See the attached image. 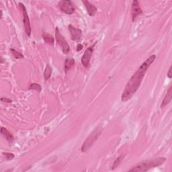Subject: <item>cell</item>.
<instances>
[{"instance_id": "obj_14", "label": "cell", "mask_w": 172, "mask_h": 172, "mask_svg": "<svg viewBox=\"0 0 172 172\" xmlns=\"http://www.w3.org/2000/svg\"><path fill=\"white\" fill-rule=\"evenodd\" d=\"M43 39L44 40V41L47 43L51 44V45L54 44L55 39L51 35L47 34V32H43Z\"/></svg>"}, {"instance_id": "obj_8", "label": "cell", "mask_w": 172, "mask_h": 172, "mask_svg": "<svg viewBox=\"0 0 172 172\" xmlns=\"http://www.w3.org/2000/svg\"><path fill=\"white\" fill-rule=\"evenodd\" d=\"M68 28L71 35V39L74 41H79L82 37V31L72 25H69Z\"/></svg>"}, {"instance_id": "obj_10", "label": "cell", "mask_w": 172, "mask_h": 172, "mask_svg": "<svg viewBox=\"0 0 172 172\" xmlns=\"http://www.w3.org/2000/svg\"><path fill=\"white\" fill-rule=\"evenodd\" d=\"M82 2L84 4L86 10H87L88 14L90 16H92V17L95 16L97 10V7L95 6H93V4H92L89 2L87 1V0H86V1H83Z\"/></svg>"}, {"instance_id": "obj_17", "label": "cell", "mask_w": 172, "mask_h": 172, "mask_svg": "<svg viewBox=\"0 0 172 172\" xmlns=\"http://www.w3.org/2000/svg\"><path fill=\"white\" fill-rule=\"evenodd\" d=\"M10 51L12 53V55L14 57V58L17 59H23L24 58V55L22 54L21 52H18V51L15 50L14 48H11Z\"/></svg>"}, {"instance_id": "obj_1", "label": "cell", "mask_w": 172, "mask_h": 172, "mask_svg": "<svg viewBox=\"0 0 172 172\" xmlns=\"http://www.w3.org/2000/svg\"><path fill=\"white\" fill-rule=\"evenodd\" d=\"M155 59H156V55H155L150 56L148 59L142 63L137 71L130 77L128 83L126 85L123 93L122 94V102H125L129 101L134 96V94L137 92L138 89L140 87L142 83L143 79L144 78L147 69L151 66V65L154 62Z\"/></svg>"}, {"instance_id": "obj_20", "label": "cell", "mask_w": 172, "mask_h": 172, "mask_svg": "<svg viewBox=\"0 0 172 172\" xmlns=\"http://www.w3.org/2000/svg\"><path fill=\"white\" fill-rule=\"evenodd\" d=\"M1 101L2 102H6V103H11L12 102L11 100L9 99V98H7V97H2Z\"/></svg>"}, {"instance_id": "obj_22", "label": "cell", "mask_w": 172, "mask_h": 172, "mask_svg": "<svg viewBox=\"0 0 172 172\" xmlns=\"http://www.w3.org/2000/svg\"><path fill=\"white\" fill-rule=\"evenodd\" d=\"M83 48V45L81 44H78L77 46V51H80L81 49Z\"/></svg>"}, {"instance_id": "obj_15", "label": "cell", "mask_w": 172, "mask_h": 172, "mask_svg": "<svg viewBox=\"0 0 172 172\" xmlns=\"http://www.w3.org/2000/svg\"><path fill=\"white\" fill-rule=\"evenodd\" d=\"M52 67H51V65L49 64H47L44 72V77L45 80H48L49 78H50L52 74Z\"/></svg>"}, {"instance_id": "obj_16", "label": "cell", "mask_w": 172, "mask_h": 172, "mask_svg": "<svg viewBox=\"0 0 172 172\" xmlns=\"http://www.w3.org/2000/svg\"><path fill=\"white\" fill-rule=\"evenodd\" d=\"M124 158V155H120V157H118L115 161L114 162L113 165H112V170H115L116 168H117V167H118V165H119L120 164V163L122 161V159H123Z\"/></svg>"}, {"instance_id": "obj_9", "label": "cell", "mask_w": 172, "mask_h": 172, "mask_svg": "<svg viewBox=\"0 0 172 172\" xmlns=\"http://www.w3.org/2000/svg\"><path fill=\"white\" fill-rule=\"evenodd\" d=\"M142 10L139 6V3L137 0H134L132 3V8H131V15H132L133 22H134L137 17L142 14Z\"/></svg>"}, {"instance_id": "obj_2", "label": "cell", "mask_w": 172, "mask_h": 172, "mask_svg": "<svg viewBox=\"0 0 172 172\" xmlns=\"http://www.w3.org/2000/svg\"><path fill=\"white\" fill-rule=\"evenodd\" d=\"M166 161V158L161 157H158L154 159H150V160L143 161L138 163L135 166H134L132 169H130L129 171L133 172H145L149 171L151 169L157 167L160 165H162Z\"/></svg>"}, {"instance_id": "obj_3", "label": "cell", "mask_w": 172, "mask_h": 172, "mask_svg": "<svg viewBox=\"0 0 172 172\" xmlns=\"http://www.w3.org/2000/svg\"><path fill=\"white\" fill-rule=\"evenodd\" d=\"M100 134L101 129H100L99 128L96 129L92 133H90L88 138L85 139L82 147H81V151H82V152H86V151H88L90 147L93 145L94 142H95L97 139V138L100 137Z\"/></svg>"}, {"instance_id": "obj_13", "label": "cell", "mask_w": 172, "mask_h": 172, "mask_svg": "<svg viewBox=\"0 0 172 172\" xmlns=\"http://www.w3.org/2000/svg\"><path fill=\"white\" fill-rule=\"evenodd\" d=\"M75 64V59L73 58H67L65 63V71L67 73L73 67Z\"/></svg>"}, {"instance_id": "obj_6", "label": "cell", "mask_w": 172, "mask_h": 172, "mask_svg": "<svg viewBox=\"0 0 172 172\" xmlns=\"http://www.w3.org/2000/svg\"><path fill=\"white\" fill-rule=\"evenodd\" d=\"M20 7H21L22 11V15H23V23H24V30H25V32L27 36H30L31 34V26H30V19L28 17V12L26 10V8L25 6L24 5L23 3H19Z\"/></svg>"}, {"instance_id": "obj_18", "label": "cell", "mask_w": 172, "mask_h": 172, "mask_svg": "<svg viewBox=\"0 0 172 172\" xmlns=\"http://www.w3.org/2000/svg\"><path fill=\"white\" fill-rule=\"evenodd\" d=\"M29 89H32V90H36V91L38 92H40L42 89V87L41 85H40V84H36V83H34L30 85L29 87Z\"/></svg>"}, {"instance_id": "obj_21", "label": "cell", "mask_w": 172, "mask_h": 172, "mask_svg": "<svg viewBox=\"0 0 172 172\" xmlns=\"http://www.w3.org/2000/svg\"><path fill=\"white\" fill-rule=\"evenodd\" d=\"M171 69H172V67H171V66H170V69H169V71H168V72H167V77H168L170 79H171V77H172V73H171Z\"/></svg>"}, {"instance_id": "obj_11", "label": "cell", "mask_w": 172, "mask_h": 172, "mask_svg": "<svg viewBox=\"0 0 172 172\" xmlns=\"http://www.w3.org/2000/svg\"><path fill=\"white\" fill-rule=\"evenodd\" d=\"M1 134H2V136L4 138H5L8 142L10 143H13V141L14 140V136L6 128H3V127L1 128Z\"/></svg>"}, {"instance_id": "obj_4", "label": "cell", "mask_w": 172, "mask_h": 172, "mask_svg": "<svg viewBox=\"0 0 172 172\" xmlns=\"http://www.w3.org/2000/svg\"><path fill=\"white\" fill-rule=\"evenodd\" d=\"M55 38L57 43L60 45V47L62 48L63 52L65 54H67L70 51V47H69L67 40L63 37V36L61 34L58 27H57L55 29Z\"/></svg>"}, {"instance_id": "obj_5", "label": "cell", "mask_w": 172, "mask_h": 172, "mask_svg": "<svg viewBox=\"0 0 172 172\" xmlns=\"http://www.w3.org/2000/svg\"><path fill=\"white\" fill-rule=\"evenodd\" d=\"M59 7L63 13L69 15L73 14L75 11L74 4L70 0H62L59 2Z\"/></svg>"}, {"instance_id": "obj_19", "label": "cell", "mask_w": 172, "mask_h": 172, "mask_svg": "<svg viewBox=\"0 0 172 172\" xmlns=\"http://www.w3.org/2000/svg\"><path fill=\"white\" fill-rule=\"evenodd\" d=\"M3 155H5V157H6L7 160H11V159H13L15 157L14 155L11 153H3Z\"/></svg>"}, {"instance_id": "obj_7", "label": "cell", "mask_w": 172, "mask_h": 172, "mask_svg": "<svg viewBox=\"0 0 172 172\" xmlns=\"http://www.w3.org/2000/svg\"><path fill=\"white\" fill-rule=\"evenodd\" d=\"M94 45L95 44L92 45V46H90L89 47H88L87 49H86V51H85L82 58H81V63H82L84 67L85 68L88 67L89 65L90 59H91V57L93 51Z\"/></svg>"}, {"instance_id": "obj_12", "label": "cell", "mask_w": 172, "mask_h": 172, "mask_svg": "<svg viewBox=\"0 0 172 172\" xmlns=\"http://www.w3.org/2000/svg\"><path fill=\"white\" fill-rule=\"evenodd\" d=\"M171 98H172V95H171V87H170L168 90H167V93L166 95L164 97V99L162 101V103L161 104V108H163L165 107V106H166L167 104H168L170 102H171Z\"/></svg>"}]
</instances>
